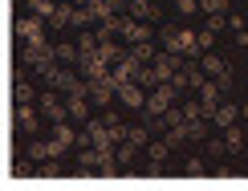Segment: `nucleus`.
<instances>
[{"label":"nucleus","mask_w":248,"mask_h":191,"mask_svg":"<svg viewBox=\"0 0 248 191\" xmlns=\"http://www.w3.org/2000/svg\"><path fill=\"white\" fill-rule=\"evenodd\" d=\"M163 49H171V53H195V49H200V33H191V29H167V33H163Z\"/></svg>","instance_id":"1"},{"label":"nucleus","mask_w":248,"mask_h":191,"mask_svg":"<svg viewBox=\"0 0 248 191\" xmlns=\"http://www.w3.org/2000/svg\"><path fill=\"white\" fill-rule=\"evenodd\" d=\"M175 90H179V86H171V81H159V86L151 90V98H147V114H151V118H159V114H167V110H171Z\"/></svg>","instance_id":"2"},{"label":"nucleus","mask_w":248,"mask_h":191,"mask_svg":"<svg viewBox=\"0 0 248 191\" xmlns=\"http://www.w3.org/2000/svg\"><path fill=\"white\" fill-rule=\"evenodd\" d=\"M175 65H179V53H171V49L155 53V57H151V73H155V86H159V81H171V78H175Z\"/></svg>","instance_id":"3"},{"label":"nucleus","mask_w":248,"mask_h":191,"mask_svg":"<svg viewBox=\"0 0 248 191\" xmlns=\"http://www.w3.org/2000/svg\"><path fill=\"white\" fill-rule=\"evenodd\" d=\"M16 37H20V45L45 41V25H41V16H20V20H16Z\"/></svg>","instance_id":"4"},{"label":"nucleus","mask_w":248,"mask_h":191,"mask_svg":"<svg viewBox=\"0 0 248 191\" xmlns=\"http://www.w3.org/2000/svg\"><path fill=\"white\" fill-rule=\"evenodd\" d=\"M118 98H122V106H130V110H142L151 94H147L142 81H126V86H118Z\"/></svg>","instance_id":"5"},{"label":"nucleus","mask_w":248,"mask_h":191,"mask_svg":"<svg viewBox=\"0 0 248 191\" xmlns=\"http://www.w3.org/2000/svg\"><path fill=\"white\" fill-rule=\"evenodd\" d=\"M203 81H208V73H203V65L195 61V65H183V69H179V78H175V86H183V90H200Z\"/></svg>","instance_id":"6"},{"label":"nucleus","mask_w":248,"mask_h":191,"mask_svg":"<svg viewBox=\"0 0 248 191\" xmlns=\"http://www.w3.org/2000/svg\"><path fill=\"white\" fill-rule=\"evenodd\" d=\"M122 37H126L130 45H139V41H147V37H151V29H147V20L130 16V20H126V29H122Z\"/></svg>","instance_id":"7"},{"label":"nucleus","mask_w":248,"mask_h":191,"mask_svg":"<svg viewBox=\"0 0 248 191\" xmlns=\"http://www.w3.org/2000/svg\"><path fill=\"white\" fill-rule=\"evenodd\" d=\"M16 122H20V130H25V134H33V130H37V110H33V102L16 106Z\"/></svg>","instance_id":"8"},{"label":"nucleus","mask_w":248,"mask_h":191,"mask_svg":"<svg viewBox=\"0 0 248 191\" xmlns=\"http://www.w3.org/2000/svg\"><path fill=\"white\" fill-rule=\"evenodd\" d=\"M49 86H53V90H65V94H69V90L78 86V73H74V69H61V65H57V73L49 78Z\"/></svg>","instance_id":"9"},{"label":"nucleus","mask_w":248,"mask_h":191,"mask_svg":"<svg viewBox=\"0 0 248 191\" xmlns=\"http://www.w3.org/2000/svg\"><path fill=\"white\" fill-rule=\"evenodd\" d=\"M29 8H33V16H41V20H53L57 0H29Z\"/></svg>","instance_id":"10"},{"label":"nucleus","mask_w":248,"mask_h":191,"mask_svg":"<svg viewBox=\"0 0 248 191\" xmlns=\"http://www.w3.org/2000/svg\"><path fill=\"white\" fill-rule=\"evenodd\" d=\"M212 122H216V126H232V122H236V102H224L220 110L212 114Z\"/></svg>","instance_id":"11"},{"label":"nucleus","mask_w":248,"mask_h":191,"mask_svg":"<svg viewBox=\"0 0 248 191\" xmlns=\"http://www.w3.org/2000/svg\"><path fill=\"white\" fill-rule=\"evenodd\" d=\"M13 94H16V106H25V102H33V86H29L25 78H16V86H13Z\"/></svg>","instance_id":"12"},{"label":"nucleus","mask_w":248,"mask_h":191,"mask_svg":"<svg viewBox=\"0 0 248 191\" xmlns=\"http://www.w3.org/2000/svg\"><path fill=\"white\" fill-rule=\"evenodd\" d=\"M78 57H81V45H69V41L57 45V61H78Z\"/></svg>","instance_id":"13"},{"label":"nucleus","mask_w":248,"mask_h":191,"mask_svg":"<svg viewBox=\"0 0 248 191\" xmlns=\"http://www.w3.org/2000/svg\"><path fill=\"white\" fill-rule=\"evenodd\" d=\"M200 13H228V0H200Z\"/></svg>","instance_id":"14"},{"label":"nucleus","mask_w":248,"mask_h":191,"mask_svg":"<svg viewBox=\"0 0 248 191\" xmlns=\"http://www.w3.org/2000/svg\"><path fill=\"white\" fill-rule=\"evenodd\" d=\"M126 143H134V146H147V130H142V126H126Z\"/></svg>","instance_id":"15"},{"label":"nucleus","mask_w":248,"mask_h":191,"mask_svg":"<svg viewBox=\"0 0 248 191\" xmlns=\"http://www.w3.org/2000/svg\"><path fill=\"white\" fill-rule=\"evenodd\" d=\"M167 151H171L167 139H163V143H151V163H163V159H167Z\"/></svg>","instance_id":"16"},{"label":"nucleus","mask_w":248,"mask_h":191,"mask_svg":"<svg viewBox=\"0 0 248 191\" xmlns=\"http://www.w3.org/2000/svg\"><path fill=\"white\" fill-rule=\"evenodd\" d=\"M240 130H236V126H228V134H224V146H228V151H240Z\"/></svg>","instance_id":"17"},{"label":"nucleus","mask_w":248,"mask_h":191,"mask_svg":"<svg viewBox=\"0 0 248 191\" xmlns=\"http://www.w3.org/2000/svg\"><path fill=\"white\" fill-rule=\"evenodd\" d=\"M216 45V33H212V29H203V33H200V53H208Z\"/></svg>","instance_id":"18"},{"label":"nucleus","mask_w":248,"mask_h":191,"mask_svg":"<svg viewBox=\"0 0 248 191\" xmlns=\"http://www.w3.org/2000/svg\"><path fill=\"white\" fill-rule=\"evenodd\" d=\"M208 167H203V159H187V175H203Z\"/></svg>","instance_id":"19"},{"label":"nucleus","mask_w":248,"mask_h":191,"mask_svg":"<svg viewBox=\"0 0 248 191\" xmlns=\"http://www.w3.org/2000/svg\"><path fill=\"white\" fill-rule=\"evenodd\" d=\"M244 118H248V102H244Z\"/></svg>","instance_id":"20"}]
</instances>
